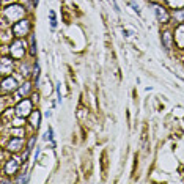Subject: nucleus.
<instances>
[{"mask_svg": "<svg viewBox=\"0 0 184 184\" xmlns=\"http://www.w3.org/2000/svg\"><path fill=\"white\" fill-rule=\"evenodd\" d=\"M29 29H30V25H29V22L27 21H21V22H18V24L14 25V35L16 36H22L24 33H27L29 32Z\"/></svg>", "mask_w": 184, "mask_h": 184, "instance_id": "1", "label": "nucleus"}, {"mask_svg": "<svg viewBox=\"0 0 184 184\" xmlns=\"http://www.w3.org/2000/svg\"><path fill=\"white\" fill-rule=\"evenodd\" d=\"M18 167H19L18 159H10V162L7 164V167H5V171H7L8 175H13L14 171L18 170Z\"/></svg>", "mask_w": 184, "mask_h": 184, "instance_id": "2", "label": "nucleus"}, {"mask_svg": "<svg viewBox=\"0 0 184 184\" xmlns=\"http://www.w3.org/2000/svg\"><path fill=\"white\" fill-rule=\"evenodd\" d=\"M156 10V14H158V19L160 21V22H167L169 21V14H167V11L164 10V8H160V7H154Z\"/></svg>", "mask_w": 184, "mask_h": 184, "instance_id": "3", "label": "nucleus"}, {"mask_svg": "<svg viewBox=\"0 0 184 184\" xmlns=\"http://www.w3.org/2000/svg\"><path fill=\"white\" fill-rule=\"evenodd\" d=\"M22 146V138H13L8 145V149L10 151H19Z\"/></svg>", "mask_w": 184, "mask_h": 184, "instance_id": "4", "label": "nucleus"}, {"mask_svg": "<svg viewBox=\"0 0 184 184\" xmlns=\"http://www.w3.org/2000/svg\"><path fill=\"white\" fill-rule=\"evenodd\" d=\"M29 109H30V102L29 101H25V102H21L18 105V115H27L29 113Z\"/></svg>", "mask_w": 184, "mask_h": 184, "instance_id": "5", "label": "nucleus"}, {"mask_svg": "<svg viewBox=\"0 0 184 184\" xmlns=\"http://www.w3.org/2000/svg\"><path fill=\"white\" fill-rule=\"evenodd\" d=\"M3 88H5V90H14V88H16V80L14 79L3 80Z\"/></svg>", "mask_w": 184, "mask_h": 184, "instance_id": "6", "label": "nucleus"}, {"mask_svg": "<svg viewBox=\"0 0 184 184\" xmlns=\"http://www.w3.org/2000/svg\"><path fill=\"white\" fill-rule=\"evenodd\" d=\"M40 118H41V115H40V112H33L32 113V124L36 127H40Z\"/></svg>", "mask_w": 184, "mask_h": 184, "instance_id": "7", "label": "nucleus"}, {"mask_svg": "<svg viewBox=\"0 0 184 184\" xmlns=\"http://www.w3.org/2000/svg\"><path fill=\"white\" fill-rule=\"evenodd\" d=\"M170 40H171V35H170V33H169V32L164 33V44H165L167 49H170Z\"/></svg>", "mask_w": 184, "mask_h": 184, "instance_id": "8", "label": "nucleus"}, {"mask_svg": "<svg viewBox=\"0 0 184 184\" xmlns=\"http://www.w3.org/2000/svg\"><path fill=\"white\" fill-rule=\"evenodd\" d=\"M51 25H52V29H55V27H57V19H55V13L54 11H51Z\"/></svg>", "mask_w": 184, "mask_h": 184, "instance_id": "9", "label": "nucleus"}, {"mask_svg": "<svg viewBox=\"0 0 184 184\" xmlns=\"http://www.w3.org/2000/svg\"><path fill=\"white\" fill-rule=\"evenodd\" d=\"M35 80H36V85H38V82H40V65H35Z\"/></svg>", "mask_w": 184, "mask_h": 184, "instance_id": "10", "label": "nucleus"}, {"mask_svg": "<svg viewBox=\"0 0 184 184\" xmlns=\"http://www.w3.org/2000/svg\"><path fill=\"white\" fill-rule=\"evenodd\" d=\"M30 52H32V55H35V54H36V47H35V38H33V36H32V51H30Z\"/></svg>", "mask_w": 184, "mask_h": 184, "instance_id": "11", "label": "nucleus"}, {"mask_svg": "<svg viewBox=\"0 0 184 184\" xmlns=\"http://www.w3.org/2000/svg\"><path fill=\"white\" fill-rule=\"evenodd\" d=\"M38 2H40V0H33V3H35V5H38Z\"/></svg>", "mask_w": 184, "mask_h": 184, "instance_id": "12", "label": "nucleus"}]
</instances>
